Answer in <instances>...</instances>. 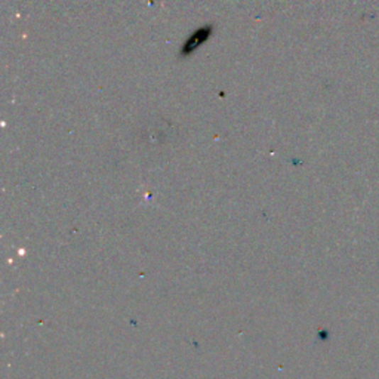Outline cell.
<instances>
[{
  "label": "cell",
  "instance_id": "1",
  "mask_svg": "<svg viewBox=\"0 0 379 379\" xmlns=\"http://www.w3.org/2000/svg\"><path fill=\"white\" fill-rule=\"evenodd\" d=\"M209 36H211V27H206V28L197 30L194 34H192V36L188 38L187 43L184 45V53L185 54L194 53L196 49H199L206 40H208Z\"/></svg>",
  "mask_w": 379,
  "mask_h": 379
}]
</instances>
